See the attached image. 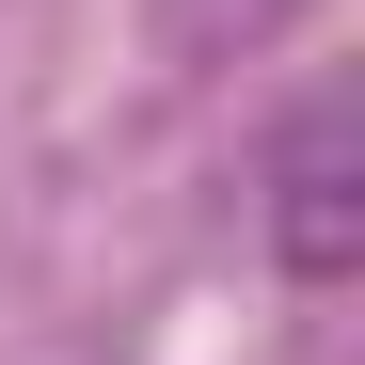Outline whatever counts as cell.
Returning <instances> with one entry per match:
<instances>
[{
  "label": "cell",
  "mask_w": 365,
  "mask_h": 365,
  "mask_svg": "<svg viewBox=\"0 0 365 365\" xmlns=\"http://www.w3.org/2000/svg\"><path fill=\"white\" fill-rule=\"evenodd\" d=\"M318 0H159V48L175 64H255V48H286Z\"/></svg>",
  "instance_id": "7a4b0ae2"
},
{
  "label": "cell",
  "mask_w": 365,
  "mask_h": 365,
  "mask_svg": "<svg viewBox=\"0 0 365 365\" xmlns=\"http://www.w3.org/2000/svg\"><path fill=\"white\" fill-rule=\"evenodd\" d=\"M255 222H270V270L286 286H349L365 270V111L349 96H302L286 128H270Z\"/></svg>",
  "instance_id": "6da1fadb"
}]
</instances>
